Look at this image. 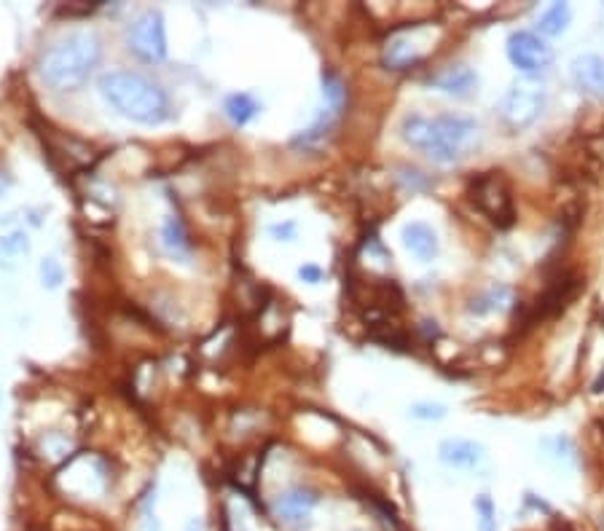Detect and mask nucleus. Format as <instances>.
<instances>
[{"label":"nucleus","instance_id":"9","mask_svg":"<svg viewBox=\"0 0 604 531\" xmlns=\"http://www.w3.org/2000/svg\"><path fill=\"white\" fill-rule=\"evenodd\" d=\"M317 505H320V494L315 489L293 486V489L274 497L272 513L277 521L288 523V526H304V523H309Z\"/></svg>","mask_w":604,"mask_h":531},{"label":"nucleus","instance_id":"7","mask_svg":"<svg viewBox=\"0 0 604 531\" xmlns=\"http://www.w3.org/2000/svg\"><path fill=\"white\" fill-rule=\"evenodd\" d=\"M129 49L135 51L137 57L143 59V62H162L167 59V27H164V17L162 11H145L140 17L132 22L129 27Z\"/></svg>","mask_w":604,"mask_h":531},{"label":"nucleus","instance_id":"4","mask_svg":"<svg viewBox=\"0 0 604 531\" xmlns=\"http://www.w3.org/2000/svg\"><path fill=\"white\" fill-rule=\"evenodd\" d=\"M473 204L492 220L497 228H511L516 223V204H513V191L502 172H484L473 180L470 188Z\"/></svg>","mask_w":604,"mask_h":531},{"label":"nucleus","instance_id":"8","mask_svg":"<svg viewBox=\"0 0 604 531\" xmlns=\"http://www.w3.org/2000/svg\"><path fill=\"white\" fill-rule=\"evenodd\" d=\"M422 35H425V27H409L392 35L384 46V65L390 70H409L422 62L430 51V41H422Z\"/></svg>","mask_w":604,"mask_h":531},{"label":"nucleus","instance_id":"19","mask_svg":"<svg viewBox=\"0 0 604 531\" xmlns=\"http://www.w3.org/2000/svg\"><path fill=\"white\" fill-rule=\"evenodd\" d=\"M476 515H478V529L481 531H497V518H494V505L489 497L476 499Z\"/></svg>","mask_w":604,"mask_h":531},{"label":"nucleus","instance_id":"18","mask_svg":"<svg viewBox=\"0 0 604 531\" xmlns=\"http://www.w3.org/2000/svg\"><path fill=\"white\" fill-rule=\"evenodd\" d=\"M30 250L27 242V231L19 226H6L0 220V258H19Z\"/></svg>","mask_w":604,"mask_h":531},{"label":"nucleus","instance_id":"17","mask_svg":"<svg viewBox=\"0 0 604 531\" xmlns=\"http://www.w3.org/2000/svg\"><path fill=\"white\" fill-rule=\"evenodd\" d=\"M572 19V9L567 3H551L548 9L540 14L537 19V30L543 38H556V35H562L567 27H570Z\"/></svg>","mask_w":604,"mask_h":531},{"label":"nucleus","instance_id":"10","mask_svg":"<svg viewBox=\"0 0 604 531\" xmlns=\"http://www.w3.org/2000/svg\"><path fill=\"white\" fill-rule=\"evenodd\" d=\"M430 86L438 89V92L449 94V97L465 100L478 89V76L470 65H449V68H443L441 73H435L430 78Z\"/></svg>","mask_w":604,"mask_h":531},{"label":"nucleus","instance_id":"6","mask_svg":"<svg viewBox=\"0 0 604 531\" xmlns=\"http://www.w3.org/2000/svg\"><path fill=\"white\" fill-rule=\"evenodd\" d=\"M508 59L511 65L524 76H540L545 70L553 68V49L548 46L540 33H532V30H516L508 38Z\"/></svg>","mask_w":604,"mask_h":531},{"label":"nucleus","instance_id":"16","mask_svg":"<svg viewBox=\"0 0 604 531\" xmlns=\"http://www.w3.org/2000/svg\"><path fill=\"white\" fill-rule=\"evenodd\" d=\"M223 113H226V118H229L234 127H247L261 113V102L247 92L229 94L226 102H223Z\"/></svg>","mask_w":604,"mask_h":531},{"label":"nucleus","instance_id":"12","mask_svg":"<svg viewBox=\"0 0 604 531\" xmlns=\"http://www.w3.org/2000/svg\"><path fill=\"white\" fill-rule=\"evenodd\" d=\"M438 456H441V462L446 464V467H454V470H473V467H478V464L484 462V446L468 438H449L441 443Z\"/></svg>","mask_w":604,"mask_h":531},{"label":"nucleus","instance_id":"24","mask_svg":"<svg viewBox=\"0 0 604 531\" xmlns=\"http://www.w3.org/2000/svg\"><path fill=\"white\" fill-rule=\"evenodd\" d=\"M6 188H9V180H6V175H3V172H0V194H3V191H6Z\"/></svg>","mask_w":604,"mask_h":531},{"label":"nucleus","instance_id":"5","mask_svg":"<svg viewBox=\"0 0 604 531\" xmlns=\"http://www.w3.org/2000/svg\"><path fill=\"white\" fill-rule=\"evenodd\" d=\"M543 108L545 92L540 86L529 84V81L513 84L508 92L502 94L500 105H497L502 124L508 129H513V132L532 127L537 118L543 116Z\"/></svg>","mask_w":604,"mask_h":531},{"label":"nucleus","instance_id":"14","mask_svg":"<svg viewBox=\"0 0 604 531\" xmlns=\"http://www.w3.org/2000/svg\"><path fill=\"white\" fill-rule=\"evenodd\" d=\"M159 236H162L164 253L170 255V258H175V261L188 263V258H191V239H188L186 226H183V220H180L178 215H167Z\"/></svg>","mask_w":604,"mask_h":531},{"label":"nucleus","instance_id":"15","mask_svg":"<svg viewBox=\"0 0 604 531\" xmlns=\"http://www.w3.org/2000/svg\"><path fill=\"white\" fill-rule=\"evenodd\" d=\"M513 306V290L508 285H489L484 293H478L468 304L470 314L486 317V314H502Z\"/></svg>","mask_w":604,"mask_h":531},{"label":"nucleus","instance_id":"13","mask_svg":"<svg viewBox=\"0 0 604 531\" xmlns=\"http://www.w3.org/2000/svg\"><path fill=\"white\" fill-rule=\"evenodd\" d=\"M572 81L583 94L604 97V57L599 54H580L572 62Z\"/></svg>","mask_w":604,"mask_h":531},{"label":"nucleus","instance_id":"1","mask_svg":"<svg viewBox=\"0 0 604 531\" xmlns=\"http://www.w3.org/2000/svg\"><path fill=\"white\" fill-rule=\"evenodd\" d=\"M400 137L435 164H457L476 148L481 132L473 118L460 113H409L400 121Z\"/></svg>","mask_w":604,"mask_h":531},{"label":"nucleus","instance_id":"3","mask_svg":"<svg viewBox=\"0 0 604 531\" xmlns=\"http://www.w3.org/2000/svg\"><path fill=\"white\" fill-rule=\"evenodd\" d=\"M103 59V41L89 30L54 41L41 57L43 84L54 92H78Z\"/></svg>","mask_w":604,"mask_h":531},{"label":"nucleus","instance_id":"2","mask_svg":"<svg viewBox=\"0 0 604 531\" xmlns=\"http://www.w3.org/2000/svg\"><path fill=\"white\" fill-rule=\"evenodd\" d=\"M100 94L119 116L143 124V127H159L170 121L172 102L162 86L151 78L132 73V70H111L100 76Z\"/></svg>","mask_w":604,"mask_h":531},{"label":"nucleus","instance_id":"11","mask_svg":"<svg viewBox=\"0 0 604 531\" xmlns=\"http://www.w3.org/2000/svg\"><path fill=\"white\" fill-rule=\"evenodd\" d=\"M400 242H403V247H406V250L422 263L435 261L438 247H441L438 245V234L433 231V226H427V223H422V220H411V223H406L403 231H400Z\"/></svg>","mask_w":604,"mask_h":531},{"label":"nucleus","instance_id":"21","mask_svg":"<svg viewBox=\"0 0 604 531\" xmlns=\"http://www.w3.org/2000/svg\"><path fill=\"white\" fill-rule=\"evenodd\" d=\"M41 277L46 287H60L62 282V266L57 258H43L41 263Z\"/></svg>","mask_w":604,"mask_h":531},{"label":"nucleus","instance_id":"20","mask_svg":"<svg viewBox=\"0 0 604 531\" xmlns=\"http://www.w3.org/2000/svg\"><path fill=\"white\" fill-rule=\"evenodd\" d=\"M409 413L414 419H422V422H438V419L446 416V408L441 403H414Z\"/></svg>","mask_w":604,"mask_h":531},{"label":"nucleus","instance_id":"22","mask_svg":"<svg viewBox=\"0 0 604 531\" xmlns=\"http://www.w3.org/2000/svg\"><path fill=\"white\" fill-rule=\"evenodd\" d=\"M296 231H298V226L293 223V220H285V223H274V226L269 228V234H272L277 242H293V239H296Z\"/></svg>","mask_w":604,"mask_h":531},{"label":"nucleus","instance_id":"23","mask_svg":"<svg viewBox=\"0 0 604 531\" xmlns=\"http://www.w3.org/2000/svg\"><path fill=\"white\" fill-rule=\"evenodd\" d=\"M298 277L304 279V282H309V285H317V282L323 279V269L315 266V263H307V266H301V269H298Z\"/></svg>","mask_w":604,"mask_h":531}]
</instances>
